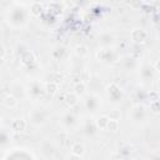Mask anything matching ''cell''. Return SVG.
Instances as JSON below:
<instances>
[{"instance_id":"cell-1","label":"cell","mask_w":160,"mask_h":160,"mask_svg":"<svg viewBox=\"0 0 160 160\" xmlns=\"http://www.w3.org/2000/svg\"><path fill=\"white\" fill-rule=\"evenodd\" d=\"M96 58L99 61L101 62H114L116 59V54L114 52V50L110 49H101L96 52Z\"/></svg>"},{"instance_id":"cell-2","label":"cell","mask_w":160,"mask_h":160,"mask_svg":"<svg viewBox=\"0 0 160 160\" xmlns=\"http://www.w3.org/2000/svg\"><path fill=\"white\" fill-rule=\"evenodd\" d=\"M9 158H11V159H36V155L32 154V152H31L30 150H28V149H21L20 152L15 154V152L11 151L10 154L4 155L1 159H2V160H6V159H9Z\"/></svg>"},{"instance_id":"cell-3","label":"cell","mask_w":160,"mask_h":160,"mask_svg":"<svg viewBox=\"0 0 160 160\" xmlns=\"http://www.w3.org/2000/svg\"><path fill=\"white\" fill-rule=\"evenodd\" d=\"M130 38L134 42L141 44V42H145L148 40V32L144 29H134L130 32Z\"/></svg>"},{"instance_id":"cell-4","label":"cell","mask_w":160,"mask_h":160,"mask_svg":"<svg viewBox=\"0 0 160 160\" xmlns=\"http://www.w3.org/2000/svg\"><path fill=\"white\" fill-rule=\"evenodd\" d=\"M26 128H28V122L24 118H18L11 121V129L15 132H22L26 130Z\"/></svg>"},{"instance_id":"cell-5","label":"cell","mask_w":160,"mask_h":160,"mask_svg":"<svg viewBox=\"0 0 160 160\" xmlns=\"http://www.w3.org/2000/svg\"><path fill=\"white\" fill-rule=\"evenodd\" d=\"M115 41V36L110 32H102L100 36H99V42L104 46V48H109L114 44Z\"/></svg>"},{"instance_id":"cell-6","label":"cell","mask_w":160,"mask_h":160,"mask_svg":"<svg viewBox=\"0 0 160 160\" xmlns=\"http://www.w3.org/2000/svg\"><path fill=\"white\" fill-rule=\"evenodd\" d=\"M70 151H71L72 156L82 158V156H84V154H85V146H84V144H82V142L76 141V142H74V144L71 145Z\"/></svg>"},{"instance_id":"cell-7","label":"cell","mask_w":160,"mask_h":160,"mask_svg":"<svg viewBox=\"0 0 160 160\" xmlns=\"http://www.w3.org/2000/svg\"><path fill=\"white\" fill-rule=\"evenodd\" d=\"M2 104H4L6 108H9V109H15V108L18 106L19 101H18V98H16L15 95H12V94H8V95L4 96Z\"/></svg>"},{"instance_id":"cell-8","label":"cell","mask_w":160,"mask_h":160,"mask_svg":"<svg viewBox=\"0 0 160 160\" xmlns=\"http://www.w3.org/2000/svg\"><path fill=\"white\" fill-rule=\"evenodd\" d=\"M64 101L69 108H74L79 102V95H76L75 92H68L64 96Z\"/></svg>"},{"instance_id":"cell-9","label":"cell","mask_w":160,"mask_h":160,"mask_svg":"<svg viewBox=\"0 0 160 160\" xmlns=\"http://www.w3.org/2000/svg\"><path fill=\"white\" fill-rule=\"evenodd\" d=\"M85 105L88 108V110L90 111H95L98 109V105H99V99L95 96V95H89L85 100Z\"/></svg>"},{"instance_id":"cell-10","label":"cell","mask_w":160,"mask_h":160,"mask_svg":"<svg viewBox=\"0 0 160 160\" xmlns=\"http://www.w3.org/2000/svg\"><path fill=\"white\" fill-rule=\"evenodd\" d=\"M31 121H32L35 125H42V124L46 121V116L44 115L42 111H35V112H32V115H31Z\"/></svg>"},{"instance_id":"cell-11","label":"cell","mask_w":160,"mask_h":160,"mask_svg":"<svg viewBox=\"0 0 160 160\" xmlns=\"http://www.w3.org/2000/svg\"><path fill=\"white\" fill-rule=\"evenodd\" d=\"M109 119H110V116H108V115H100V116L95 120V126H96L98 129H100V130H105L106 126H108Z\"/></svg>"},{"instance_id":"cell-12","label":"cell","mask_w":160,"mask_h":160,"mask_svg":"<svg viewBox=\"0 0 160 160\" xmlns=\"http://www.w3.org/2000/svg\"><path fill=\"white\" fill-rule=\"evenodd\" d=\"M44 90H45L46 94H49V95H54V94H56L58 90H59V84L55 82V81L49 80V81L45 84V89H44Z\"/></svg>"},{"instance_id":"cell-13","label":"cell","mask_w":160,"mask_h":160,"mask_svg":"<svg viewBox=\"0 0 160 160\" xmlns=\"http://www.w3.org/2000/svg\"><path fill=\"white\" fill-rule=\"evenodd\" d=\"M74 92L79 96H82L85 92H86V82L84 81H78L75 85H74Z\"/></svg>"},{"instance_id":"cell-14","label":"cell","mask_w":160,"mask_h":160,"mask_svg":"<svg viewBox=\"0 0 160 160\" xmlns=\"http://www.w3.org/2000/svg\"><path fill=\"white\" fill-rule=\"evenodd\" d=\"M119 126H120L119 120L115 119V118H110V119H109V122H108V126H106V130L115 132V131L119 130Z\"/></svg>"},{"instance_id":"cell-15","label":"cell","mask_w":160,"mask_h":160,"mask_svg":"<svg viewBox=\"0 0 160 160\" xmlns=\"http://www.w3.org/2000/svg\"><path fill=\"white\" fill-rule=\"evenodd\" d=\"M42 11V5L40 2H32V5L30 6V14L32 16H40Z\"/></svg>"},{"instance_id":"cell-16","label":"cell","mask_w":160,"mask_h":160,"mask_svg":"<svg viewBox=\"0 0 160 160\" xmlns=\"http://www.w3.org/2000/svg\"><path fill=\"white\" fill-rule=\"evenodd\" d=\"M142 5V1L141 0H130L129 1V6L132 9V10H139Z\"/></svg>"},{"instance_id":"cell-17","label":"cell","mask_w":160,"mask_h":160,"mask_svg":"<svg viewBox=\"0 0 160 160\" xmlns=\"http://www.w3.org/2000/svg\"><path fill=\"white\" fill-rule=\"evenodd\" d=\"M80 81H84V82L90 81V74H89L86 70L80 71Z\"/></svg>"},{"instance_id":"cell-18","label":"cell","mask_w":160,"mask_h":160,"mask_svg":"<svg viewBox=\"0 0 160 160\" xmlns=\"http://www.w3.org/2000/svg\"><path fill=\"white\" fill-rule=\"evenodd\" d=\"M76 54L78 55H80V56H85L86 54H88V50H86V48L85 46H82V45H80V46H76Z\"/></svg>"},{"instance_id":"cell-19","label":"cell","mask_w":160,"mask_h":160,"mask_svg":"<svg viewBox=\"0 0 160 160\" xmlns=\"http://www.w3.org/2000/svg\"><path fill=\"white\" fill-rule=\"evenodd\" d=\"M1 52H2V55H1V60H5V54H6V50H5V48H4V46L1 48Z\"/></svg>"},{"instance_id":"cell-20","label":"cell","mask_w":160,"mask_h":160,"mask_svg":"<svg viewBox=\"0 0 160 160\" xmlns=\"http://www.w3.org/2000/svg\"><path fill=\"white\" fill-rule=\"evenodd\" d=\"M52 2H55V4H60V2H62L64 0H51Z\"/></svg>"},{"instance_id":"cell-21","label":"cell","mask_w":160,"mask_h":160,"mask_svg":"<svg viewBox=\"0 0 160 160\" xmlns=\"http://www.w3.org/2000/svg\"><path fill=\"white\" fill-rule=\"evenodd\" d=\"M156 70L160 71V61H158V64H156Z\"/></svg>"}]
</instances>
